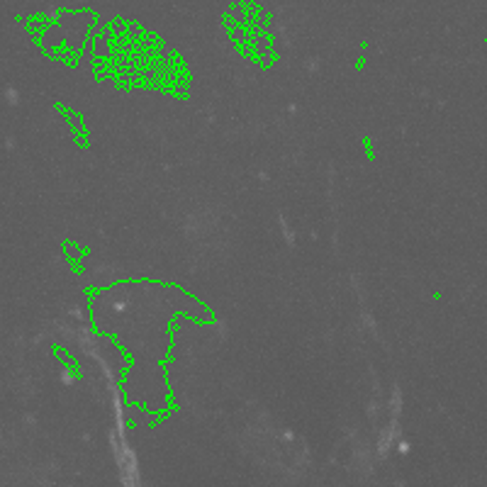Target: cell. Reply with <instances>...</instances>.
Returning <instances> with one entry per match:
<instances>
[]
</instances>
